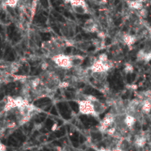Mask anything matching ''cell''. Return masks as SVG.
<instances>
[{
    "instance_id": "1",
    "label": "cell",
    "mask_w": 151,
    "mask_h": 151,
    "mask_svg": "<svg viewBox=\"0 0 151 151\" xmlns=\"http://www.w3.org/2000/svg\"><path fill=\"white\" fill-rule=\"evenodd\" d=\"M52 60L58 67L61 68L62 69H69L72 68L69 55H66L63 53L58 54L52 57Z\"/></svg>"
},
{
    "instance_id": "2",
    "label": "cell",
    "mask_w": 151,
    "mask_h": 151,
    "mask_svg": "<svg viewBox=\"0 0 151 151\" xmlns=\"http://www.w3.org/2000/svg\"><path fill=\"white\" fill-rule=\"evenodd\" d=\"M79 111L82 114L91 115V116H95L93 104L86 97L79 102Z\"/></svg>"
},
{
    "instance_id": "3",
    "label": "cell",
    "mask_w": 151,
    "mask_h": 151,
    "mask_svg": "<svg viewBox=\"0 0 151 151\" xmlns=\"http://www.w3.org/2000/svg\"><path fill=\"white\" fill-rule=\"evenodd\" d=\"M86 97L92 103L94 106V110H95V116H99L100 114H103L106 110L107 107L105 105V104L102 103L101 101L97 99L95 97L91 96V95H88L86 96Z\"/></svg>"
},
{
    "instance_id": "4",
    "label": "cell",
    "mask_w": 151,
    "mask_h": 151,
    "mask_svg": "<svg viewBox=\"0 0 151 151\" xmlns=\"http://www.w3.org/2000/svg\"><path fill=\"white\" fill-rule=\"evenodd\" d=\"M91 76L96 82L103 83L107 79L108 71H92Z\"/></svg>"
},
{
    "instance_id": "5",
    "label": "cell",
    "mask_w": 151,
    "mask_h": 151,
    "mask_svg": "<svg viewBox=\"0 0 151 151\" xmlns=\"http://www.w3.org/2000/svg\"><path fill=\"white\" fill-rule=\"evenodd\" d=\"M83 29L88 33H95L98 30L97 24L93 19H88L83 24Z\"/></svg>"
},
{
    "instance_id": "6",
    "label": "cell",
    "mask_w": 151,
    "mask_h": 151,
    "mask_svg": "<svg viewBox=\"0 0 151 151\" xmlns=\"http://www.w3.org/2000/svg\"><path fill=\"white\" fill-rule=\"evenodd\" d=\"M70 61H71V64L72 68H76V67H80L81 66L82 63L83 61V57L79 55H69Z\"/></svg>"
},
{
    "instance_id": "7",
    "label": "cell",
    "mask_w": 151,
    "mask_h": 151,
    "mask_svg": "<svg viewBox=\"0 0 151 151\" xmlns=\"http://www.w3.org/2000/svg\"><path fill=\"white\" fill-rule=\"evenodd\" d=\"M130 141L126 138H122L116 144V148L121 150L122 151H126L130 148Z\"/></svg>"
},
{
    "instance_id": "8",
    "label": "cell",
    "mask_w": 151,
    "mask_h": 151,
    "mask_svg": "<svg viewBox=\"0 0 151 151\" xmlns=\"http://www.w3.org/2000/svg\"><path fill=\"white\" fill-rule=\"evenodd\" d=\"M71 8L73 10L75 14L79 15H84L88 13V8L86 5H76V6H71Z\"/></svg>"
},
{
    "instance_id": "9",
    "label": "cell",
    "mask_w": 151,
    "mask_h": 151,
    "mask_svg": "<svg viewBox=\"0 0 151 151\" xmlns=\"http://www.w3.org/2000/svg\"><path fill=\"white\" fill-rule=\"evenodd\" d=\"M129 7L135 10H141L142 9V4L139 0H133L129 2Z\"/></svg>"
},
{
    "instance_id": "10",
    "label": "cell",
    "mask_w": 151,
    "mask_h": 151,
    "mask_svg": "<svg viewBox=\"0 0 151 151\" xmlns=\"http://www.w3.org/2000/svg\"><path fill=\"white\" fill-rule=\"evenodd\" d=\"M123 41L128 46H131L136 41V37L132 35H125L123 37Z\"/></svg>"
},
{
    "instance_id": "11",
    "label": "cell",
    "mask_w": 151,
    "mask_h": 151,
    "mask_svg": "<svg viewBox=\"0 0 151 151\" xmlns=\"http://www.w3.org/2000/svg\"><path fill=\"white\" fill-rule=\"evenodd\" d=\"M146 144V139L142 136L136 138L135 140V145L137 148H143Z\"/></svg>"
},
{
    "instance_id": "12",
    "label": "cell",
    "mask_w": 151,
    "mask_h": 151,
    "mask_svg": "<svg viewBox=\"0 0 151 151\" xmlns=\"http://www.w3.org/2000/svg\"><path fill=\"white\" fill-rule=\"evenodd\" d=\"M19 1L20 0H6L5 2H4V5L10 8H15L18 5Z\"/></svg>"
},
{
    "instance_id": "13",
    "label": "cell",
    "mask_w": 151,
    "mask_h": 151,
    "mask_svg": "<svg viewBox=\"0 0 151 151\" xmlns=\"http://www.w3.org/2000/svg\"><path fill=\"white\" fill-rule=\"evenodd\" d=\"M6 105H7V97L4 98L3 100H0V113L5 111Z\"/></svg>"
},
{
    "instance_id": "14",
    "label": "cell",
    "mask_w": 151,
    "mask_h": 151,
    "mask_svg": "<svg viewBox=\"0 0 151 151\" xmlns=\"http://www.w3.org/2000/svg\"><path fill=\"white\" fill-rule=\"evenodd\" d=\"M140 15L143 17H146L147 15H148V12H147L146 10H144V9H141L140 10Z\"/></svg>"
},
{
    "instance_id": "15",
    "label": "cell",
    "mask_w": 151,
    "mask_h": 151,
    "mask_svg": "<svg viewBox=\"0 0 151 151\" xmlns=\"http://www.w3.org/2000/svg\"><path fill=\"white\" fill-rule=\"evenodd\" d=\"M58 148V151H71L70 150L69 148H68V147L67 146L63 147V148Z\"/></svg>"
},
{
    "instance_id": "16",
    "label": "cell",
    "mask_w": 151,
    "mask_h": 151,
    "mask_svg": "<svg viewBox=\"0 0 151 151\" xmlns=\"http://www.w3.org/2000/svg\"><path fill=\"white\" fill-rule=\"evenodd\" d=\"M124 71H126L127 73H130V72H131V71H133V67H131V65H129L128 67H125V69H124Z\"/></svg>"
},
{
    "instance_id": "17",
    "label": "cell",
    "mask_w": 151,
    "mask_h": 151,
    "mask_svg": "<svg viewBox=\"0 0 151 151\" xmlns=\"http://www.w3.org/2000/svg\"><path fill=\"white\" fill-rule=\"evenodd\" d=\"M0 151H6V147L2 142H0Z\"/></svg>"
}]
</instances>
